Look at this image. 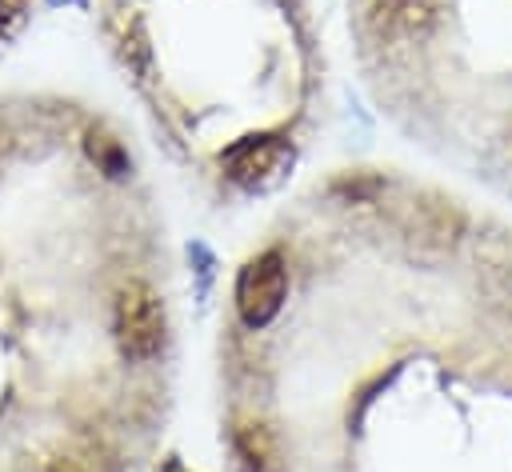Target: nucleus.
<instances>
[{
    "mask_svg": "<svg viewBox=\"0 0 512 472\" xmlns=\"http://www.w3.org/2000/svg\"><path fill=\"white\" fill-rule=\"evenodd\" d=\"M116 344L128 360H152L164 348V308L156 300V292L140 280H132L120 296H116Z\"/></svg>",
    "mask_w": 512,
    "mask_h": 472,
    "instance_id": "nucleus-1",
    "label": "nucleus"
},
{
    "mask_svg": "<svg viewBox=\"0 0 512 472\" xmlns=\"http://www.w3.org/2000/svg\"><path fill=\"white\" fill-rule=\"evenodd\" d=\"M232 448H236V460L244 464V472H280V444L268 424H260V420L236 424Z\"/></svg>",
    "mask_w": 512,
    "mask_h": 472,
    "instance_id": "nucleus-5",
    "label": "nucleus"
},
{
    "mask_svg": "<svg viewBox=\"0 0 512 472\" xmlns=\"http://www.w3.org/2000/svg\"><path fill=\"white\" fill-rule=\"evenodd\" d=\"M0 152H4V128H0Z\"/></svg>",
    "mask_w": 512,
    "mask_h": 472,
    "instance_id": "nucleus-8",
    "label": "nucleus"
},
{
    "mask_svg": "<svg viewBox=\"0 0 512 472\" xmlns=\"http://www.w3.org/2000/svg\"><path fill=\"white\" fill-rule=\"evenodd\" d=\"M396 220H400L404 236L416 244V252L428 256V260L448 256L468 236V216L456 204L440 200V196H416V200H408Z\"/></svg>",
    "mask_w": 512,
    "mask_h": 472,
    "instance_id": "nucleus-2",
    "label": "nucleus"
},
{
    "mask_svg": "<svg viewBox=\"0 0 512 472\" xmlns=\"http://www.w3.org/2000/svg\"><path fill=\"white\" fill-rule=\"evenodd\" d=\"M284 292H288V272H284V256L276 248L252 256L240 276H236V312L248 328H264L280 304H284Z\"/></svg>",
    "mask_w": 512,
    "mask_h": 472,
    "instance_id": "nucleus-3",
    "label": "nucleus"
},
{
    "mask_svg": "<svg viewBox=\"0 0 512 472\" xmlns=\"http://www.w3.org/2000/svg\"><path fill=\"white\" fill-rule=\"evenodd\" d=\"M292 164V148L280 136H248L224 152V168L240 188H268Z\"/></svg>",
    "mask_w": 512,
    "mask_h": 472,
    "instance_id": "nucleus-4",
    "label": "nucleus"
},
{
    "mask_svg": "<svg viewBox=\"0 0 512 472\" xmlns=\"http://www.w3.org/2000/svg\"><path fill=\"white\" fill-rule=\"evenodd\" d=\"M84 148H88L92 164H96L104 176H124V172H128V152H124V144H120L112 132L92 128L88 140H84Z\"/></svg>",
    "mask_w": 512,
    "mask_h": 472,
    "instance_id": "nucleus-6",
    "label": "nucleus"
},
{
    "mask_svg": "<svg viewBox=\"0 0 512 472\" xmlns=\"http://www.w3.org/2000/svg\"><path fill=\"white\" fill-rule=\"evenodd\" d=\"M44 472H84V464L80 460H72V456H56V460H48V468Z\"/></svg>",
    "mask_w": 512,
    "mask_h": 472,
    "instance_id": "nucleus-7",
    "label": "nucleus"
}]
</instances>
